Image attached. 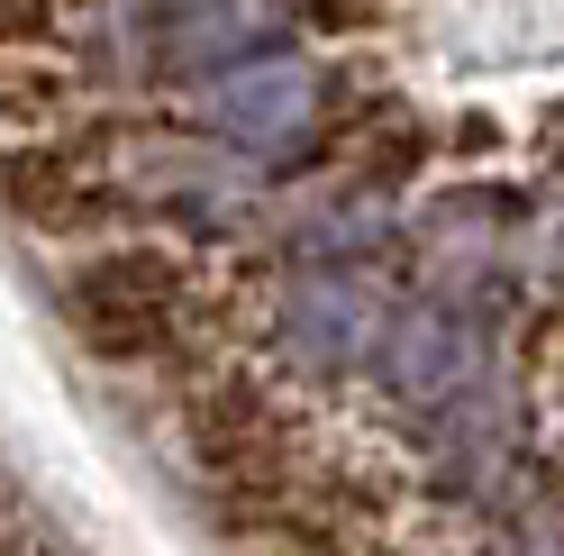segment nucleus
Listing matches in <instances>:
<instances>
[{
    "label": "nucleus",
    "mask_w": 564,
    "mask_h": 556,
    "mask_svg": "<svg viewBox=\"0 0 564 556\" xmlns=\"http://www.w3.org/2000/svg\"><path fill=\"white\" fill-rule=\"evenodd\" d=\"M273 356H192L173 374V447H183L192 483L209 493V511L228 520L237 538H273L292 502L310 493V457H301V420L273 384Z\"/></svg>",
    "instance_id": "obj_1"
},
{
    "label": "nucleus",
    "mask_w": 564,
    "mask_h": 556,
    "mask_svg": "<svg viewBox=\"0 0 564 556\" xmlns=\"http://www.w3.org/2000/svg\"><path fill=\"white\" fill-rule=\"evenodd\" d=\"M55 310L74 346L91 365H192V356H219L200 338V310H209V274L192 247L173 237H100L91 256H74L55 274Z\"/></svg>",
    "instance_id": "obj_2"
},
{
    "label": "nucleus",
    "mask_w": 564,
    "mask_h": 556,
    "mask_svg": "<svg viewBox=\"0 0 564 556\" xmlns=\"http://www.w3.org/2000/svg\"><path fill=\"white\" fill-rule=\"evenodd\" d=\"M392 320L401 301L365 265H282L264 292V356L282 374H310V384H346V374L382 365Z\"/></svg>",
    "instance_id": "obj_3"
},
{
    "label": "nucleus",
    "mask_w": 564,
    "mask_h": 556,
    "mask_svg": "<svg viewBox=\"0 0 564 556\" xmlns=\"http://www.w3.org/2000/svg\"><path fill=\"white\" fill-rule=\"evenodd\" d=\"M0 211L28 237H137L128 220L147 211L119 173V128H46L0 147Z\"/></svg>",
    "instance_id": "obj_4"
},
{
    "label": "nucleus",
    "mask_w": 564,
    "mask_h": 556,
    "mask_svg": "<svg viewBox=\"0 0 564 556\" xmlns=\"http://www.w3.org/2000/svg\"><path fill=\"white\" fill-rule=\"evenodd\" d=\"M200 119H209V137H219L228 156L273 164V156H292L301 137H310V119H319V74H310V55L264 46V55H246L237 74L209 83Z\"/></svg>",
    "instance_id": "obj_5"
},
{
    "label": "nucleus",
    "mask_w": 564,
    "mask_h": 556,
    "mask_svg": "<svg viewBox=\"0 0 564 556\" xmlns=\"http://www.w3.org/2000/svg\"><path fill=\"white\" fill-rule=\"evenodd\" d=\"M273 46V0H164L155 10V64L173 74H237Z\"/></svg>",
    "instance_id": "obj_6"
},
{
    "label": "nucleus",
    "mask_w": 564,
    "mask_h": 556,
    "mask_svg": "<svg viewBox=\"0 0 564 556\" xmlns=\"http://www.w3.org/2000/svg\"><path fill=\"white\" fill-rule=\"evenodd\" d=\"M64 100H74V83H64L55 64H37V55H0V147L46 137V128L64 119Z\"/></svg>",
    "instance_id": "obj_7"
},
{
    "label": "nucleus",
    "mask_w": 564,
    "mask_h": 556,
    "mask_svg": "<svg viewBox=\"0 0 564 556\" xmlns=\"http://www.w3.org/2000/svg\"><path fill=\"white\" fill-rule=\"evenodd\" d=\"M64 38V0H0V55H46Z\"/></svg>",
    "instance_id": "obj_8"
},
{
    "label": "nucleus",
    "mask_w": 564,
    "mask_h": 556,
    "mask_svg": "<svg viewBox=\"0 0 564 556\" xmlns=\"http://www.w3.org/2000/svg\"><path fill=\"white\" fill-rule=\"evenodd\" d=\"M491 556H564V520H510Z\"/></svg>",
    "instance_id": "obj_9"
}]
</instances>
